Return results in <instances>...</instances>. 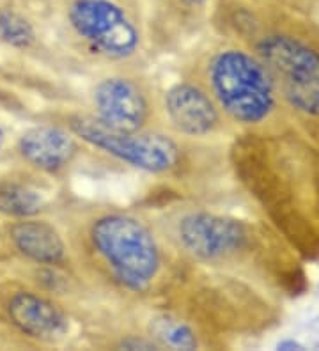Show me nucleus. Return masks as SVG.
I'll list each match as a JSON object with an SVG mask.
<instances>
[{"label": "nucleus", "instance_id": "nucleus-8", "mask_svg": "<svg viewBox=\"0 0 319 351\" xmlns=\"http://www.w3.org/2000/svg\"><path fill=\"white\" fill-rule=\"evenodd\" d=\"M158 90L139 66H112L89 84L84 110L114 132L160 128Z\"/></svg>", "mask_w": 319, "mask_h": 351}, {"label": "nucleus", "instance_id": "nucleus-13", "mask_svg": "<svg viewBox=\"0 0 319 351\" xmlns=\"http://www.w3.org/2000/svg\"><path fill=\"white\" fill-rule=\"evenodd\" d=\"M158 350H202L208 339L202 326L181 308H154L141 326Z\"/></svg>", "mask_w": 319, "mask_h": 351}, {"label": "nucleus", "instance_id": "nucleus-1", "mask_svg": "<svg viewBox=\"0 0 319 351\" xmlns=\"http://www.w3.org/2000/svg\"><path fill=\"white\" fill-rule=\"evenodd\" d=\"M229 165L259 219L303 261L319 259V147L294 125L234 133Z\"/></svg>", "mask_w": 319, "mask_h": 351}, {"label": "nucleus", "instance_id": "nucleus-16", "mask_svg": "<svg viewBox=\"0 0 319 351\" xmlns=\"http://www.w3.org/2000/svg\"><path fill=\"white\" fill-rule=\"evenodd\" d=\"M287 4H291V9H296L300 13H314L319 11V0H285Z\"/></svg>", "mask_w": 319, "mask_h": 351}, {"label": "nucleus", "instance_id": "nucleus-3", "mask_svg": "<svg viewBox=\"0 0 319 351\" xmlns=\"http://www.w3.org/2000/svg\"><path fill=\"white\" fill-rule=\"evenodd\" d=\"M77 270L110 293L145 300L172 280V256L147 217L123 208H93L69 223Z\"/></svg>", "mask_w": 319, "mask_h": 351}, {"label": "nucleus", "instance_id": "nucleus-17", "mask_svg": "<svg viewBox=\"0 0 319 351\" xmlns=\"http://www.w3.org/2000/svg\"><path fill=\"white\" fill-rule=\"evenodd\" d=\"M178 5L185 9H193V11H199V9H204L208 5L209 0H172Z\"/></svg>", "mask_w": 319, "mask_h": 351}, {"label": "nucleus", "instance_id": "nucleus-9", "mask_svg": "<svg viewBox=\"0 0 319 351\" xmlns=\"http://www.w3.org/2000/svg\"><path fill=\"white\" fill-rule=\"evenodd\" d=\"M158 112L160 126L190 144L234 135L209 90L190 69L158 90Z\"/></svg>", "mask_w": 319, "mask_h": 351}, {"label": "nucleus", "instance_id": "nucleus-15", "mask_svg": "<svg viewBox=\"0 0 319 351\" xmlns=\"http://www.w3.org/2000/svg\"><path fill=\"white\" fill-rule=\"evenodd\" d=\"M0 43L16 50H30L38 43V30L20 11L0 8Z\"/></svg>", "mask_w": 319, "mask_h": 351}, {"label": "nucleus", "instance_id": "nucleus-5", "mask_svg": "<svg viewBox=\"0 0 319 351\" xmlns=\"http://www.w3.org/2000/svg\"><path fill=\"white\" fill-rule=\"evenodd\" d=\"M190 71L209 90L233 133L293 125L268 69L236 39L226 38L202 51Z\"/></svg>", "mask_w": 319, "mask_h": 351}, {"label": "nucleus", "instance_id": "nucleus-12", "mask_svg": "<svg viewBox=\"0 0 319 351\" xmlns=\"http://www.w3.org/2000/svg\"><path fill=\"white\" fill-rule=\"evenodd\" d=\"M5 236L14 252L32 265L56 271L77 270L68 234L50 220L14 219L5 227Z\"/></svg>", "mask_w": 319, "mask_h": 351}, {"label": "nucleus", "instance_id": "nucleus-2", "mask_svg": "<svg viewBox=\"0 0 319 351\" xmlns=\"http://www.w3.org/2000/svg\"><path fill=\"white\" fill-rule=\"evenodd\" d=\"M153 223L187 265L238 275L272 295L305 289V261L261 219L183 202L169 206Z\"/></svg>", "mask_w": 319, "mask_h": 351}, {"label": "nucleus", "instance_id": "nucleus-10", "mask_svg": "<svg viewBox=\"0 0 319 351\" xmlns=\"http://www.w3.org/2000/svg\"><path fill=\"white\" fill-rule=\"evenodd\" d=\"M85 149L80 138L60 121L30 126L16 141V154L21 162L43 176L69 172Z\"/></svg>", "mask_w": 319, "mask_h": 351}, {"label": "nucleus", "instance_id": "nucleus-11", "mask_svg": "<svg viewBox=\"0 0 319 351\" xmlns=\"http://www.w3.org/2000/svg\"><path fill=\"white\" fill-rule=\"evenodd\" d=\"M4 311L20 334L38 343H62L71 334V316L48 293L25 287L13 289L5 298Z\"/></svg>", "mask_w": 319, "mask_h": 351}, {"label": "nucleus", "instance_id": "nucleus-19", "mask_svg": "<svg viewBox=\"0 0 319 351\" xmlns=\"http://www.w3.org/2000/svg\"><path fill=\"white\" fill-rule=\"evenodd\" d=\"M0 96H2V90H0Z\"/></svg>", "mask_w": 319, "mask_h": 351}, {"label": "nucleus", "instance_id": "nucleus-18", "mask_svg": "<svg viewBox=\"0 0 319 351\" xmlns=\"http://www.w3.org/2000/svg\"><path fill=\"white\" fill-rule=\"evenodd\" d=\"M4 144H5V130L2 128V125H0V151H2Z\"/></svg>", "mask_w": 319, "mask_h": 351}, {"label": "nucleus", "instance_id": "nucleus-14", "mask_svg": "<svg viewBox=\"0 0 319 351\" xmlns=\"http://www.w3.org/2000/svg\"><path fill=\"white\" fill-rule=\"evenodd\" d=\"M47 195L32 184L18 181L0 184V215L8 219L39 217L47 210Z\"/></svg>", "mask_w": 319, "mask_h": 351}, {"label": "nucleus", "instance_id": "nucleus-7", "mask_svg": "<svg viewBox=\"0 0 319 351\" xmlns=\"http://www.w3.org/2000/svg\"><path fill=\"white\" fill-rule=\"evenodd\" d=\"M64 20L77 53L96 64L137 66L144 56V30L119 0H68Z\"/></svg>", "mask_w": 319, "mask_h": 351}, {"label": "nucleus", "instance_id": "nucleus-4", "mask_svg": "<svg viewBox=\"0 0 319 351\" xmlns=\"http://www.w3.org/2000/svg\"><path fill=\"white\" fill-rule=\"evenodd\" d=\"M226 27L259 57L291 123L319 147V23L291 8L239 4Z\"/></svg>", "mask_w": 319, "mask_h": 351}, {"label": "nucleus", "instance_id": "nucleus-6", "mask_svg": "<svg viewBox=\"0 0 319 351\" xmlns=\"http://www.w3.org/2000/svg\"><path fill=\"white\" fill-rule=\"evenodd\" d=\"M59 121L80 138L87 149L128 169L169 180H181V176L190 171V153L197 144L174 137L162 126L133 133L114 132L99 125L84 108L68 110Z\"/></svg>", "mask_w": 319, "mask_h": 351}]
</instances>
